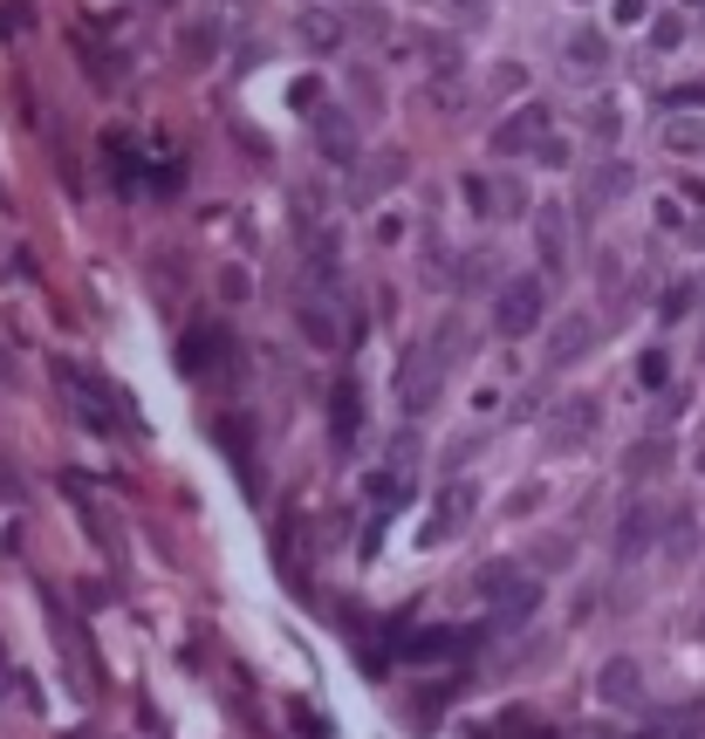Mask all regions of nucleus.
<instances>
[{
    "mask_svg": "<svg viewBox=\"0 0 705 739\" xmlns=\"http://www.w3.org/2000/svg\"><path fill=\"white\" fill-rule=\"evenodd\" d=\"M446 363H452V328H439V336H425V343L405 356V384H398L405 411H425V404L439 397V377H446Z\"/></svg>",
    "mask_w": 705,
    "mask_h": 739,
    "instance_id": "1",
    "label": "nucleus"
},
{
    "mask_svg": "<svg viewBox=\"0 0 705 739\" xmlns=\"http://www.w3.org/2000/svg\"><path fill=\"white\" fill-rule=\"evenodd\" d=\"M541 308H548L541 281H534V274H514V281L493 295V328H500V336H534V328H541Z\"/></svg>",
    "mask_w": 705,
    "mask_h": 739,
    "instance_id": "2",
    "label": "nucleus"
},
{
    "mask_svg": "<svg viewBox=\"0 0 705 739\" xmlns=\"http://www.w3.org/2000/svg\"><path fill=\"white\" fill-rule=\"evenodd\" d=\"M548 123H555V117H548V103H521V110L493 131V151H500V158H528V151L548 138Z\"/></svg>",
    "mask_w": 705,
    "mask_h": 739,
    "instance_id": "3",
    "label": "nucleus"
},
{
    "mask_svg": "<svg viewBox=\"0 0 705 739\" xmlns=\"http://www.w3.org/2000/svg\"><path fill=\"white\" fill-rule=\"evenodd\" d=\"M329 438H336V452H357V438H364V391H357V377H343L336 397H329Z\"/></svg>",
    "mask_w": 705,
    "mask_h": 739,
    "instance_id": "4",
    "label": "nucleus"
},
{
    "mask_svg": "<svg viewBox=\"0 0 705 739\" xmlns=\"http://www.w3.org/2000/svg\"><path fill=\"white\" fill-rule=\"evenodd\" d=\"M657 527H664L657 507H631V514L616 520V561H637V555L651 548V534H657Z\"/></svg>",
    "mask_w": 705,
    "mask_h": 739,
    "instance_id": "5",
    "label": "nucleus"
},
{
    "mask_svg": "<svg viewBox=\"0 0 705 739\" xmlns=\"http://www.w3.org/2000/svg\"><path fill=\"white\" fill-rule=\"evenodd\" d=\"M590 343H596V322H590V315H569V322H562V336L548 343V370H569Z\"/></svg>",
    "mask_w": 705,
    "mask_h": 739,
    "instance_id": "6",
    "label": "nucleus"
},
{
    "mask_svg": "<svg viewBox=\"0 0 705 739\" xmlns=\"http://www.w3.org/2000/svg\"><path fill=\"white\" fill-rule=\"evenodd\" d=\"M603 698H610V706H637V698H644V671L631 665V657L603 665Z\"/></svg>",
    "mask_w": 705,
    "mask_h": 739,
    "instance_id": "7",
    "label": "nucleus"
},
{
    "mask_svg": "<svg viewBox=\"0 0 705 739\" xmlns=\"http://www.w3.org/2000/svg\"><path fill=\"white\" fill-rule=\"evenodd\" d=\"M226 343V328H206V336H185V370H192V377H200V370H206V356Z\"/></svg>",
    "mask_w": 705,
    "mask_h": 739,
    "instance_id": "8",
    "label": "nucleus"
},
{
    "mask_svg": "<svg viewBox=\"0 0 705 739\" xmlns=\"http://www.w3.org/2000/svg\"><path fill=\"white\" fill-rule=\"evenodd\" d=\"M651 466H664V438H651V445H637V452H631V479H644Z\"/></svg>",
    "mask_w": 705,
    "mask_h": 739,
    "instance_id": "9",
    "label": "nucleus"
},
{
    "mask_svg": "<svg viewBox=\"0 0 705 739\" xmlns=\"http://www.w3.org/2000/svg\"><path fill=\"white\" fill-rule=\"evenodd\" d=\"M569 62H575V69H596V62H603V41H596V34H575V55H569Z\"/></svg>",
    "mask_w": 705,
    "mask_h": 739,
    "instance_id": "10",
    "label": "nucleus"
},
{
    "mask_svg": "<svg viewBox=\"0 0 705 739\" xmlns=\"http://www.w3.org/2000/svg\"><path fill=\"white\" fill-rule=\"evenodd\" d=\"M590 418H596V404H569V411H562V425H569L562 438H582V425H590Z\"/></svg>",
    "mask_w": 705,
    "mask_h": 739,
    "instance_id": "11",
    "label": "nucleus"
},
{
    "mask_svg": "<svg viewBox=\"0 0 705 739\" xmlns=\"http://www.w3.org/2000/svg\"><path fill=\"white\" fill-rule=\"evenodd\" d=\"M698 466H705V445H698Z\"/></svg>",
    "mask_w": 705,
    "mask_h": 739,
    "instance_id": "12",
    "label": "nucleus"
}]
</instances>
